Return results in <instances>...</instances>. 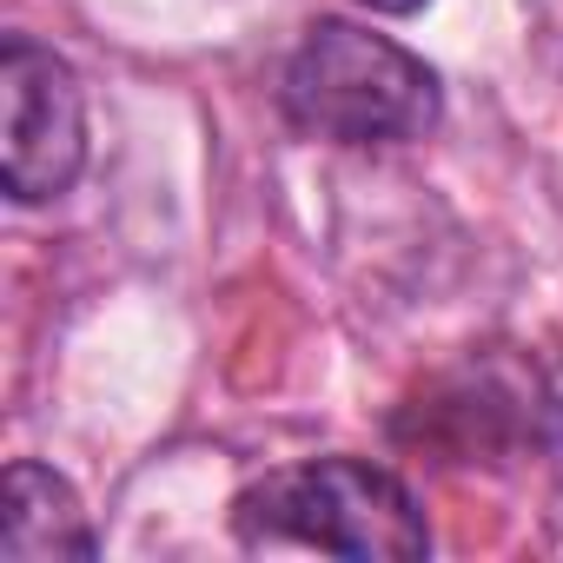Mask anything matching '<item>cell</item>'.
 Wrapping results in <instances>:
<instances>
[{"instance_id":"cell-6","label":"cell","mask_w":563,"mask_h":563,"mask_svg":"<svg viewBox=\"0 0 563 563\" xmlns=\"http://www.w3.org/2000/svg\"><path fill=\"white\" fill-rule=\"evenodd\" d=\"M358 8H372V14H391V21H405V14L431 8V0H358Z\"/></svg>"},{"instance_id":"cell-4","label":"cell","mask_w":563,"mask_h":563,"mask_svg":"<svg viewBox=\"0 0 563 563\" xmlns=\"http://www.w3.org/2000/svg\"><path fill=\"white\" fill-rule=\"evenodd\" d=\"M418 431L405 424L398 438H418V444H438L451 451L457 464H477V451H497V444H537V424L543 411H563V391H550L530 365H510V358H471L444 378H431L418 391Z\"/></svg>"},{"instance_id":"cell-1","label":"cell","mask_w":563,"mask_h":563,"mask_svg":"<svg viewBox=\"0 0 563 563\" xmlns=\"http://www.w3.org/2000/svg\"><path fill=\"white\" fill-rule=\"evenodd\" d=\"M232 537L245 550H325V556H431V523L418 490L352 451L272 464L232 497Z\"/></svg>"},{"instance_id":"cell-3","label":"cell","mask_w":563,"mask_h":563,"mask_svg":"<svg viewBox=\"0 0 563 563\" xmlns=\"http://www.w3.org/2000/svg\"><path fill=\"white\" fill-rule=\"evenodd\" d=\"M87 173V87L47 41L0 47V186L14 206H54Z\"/></svg>"},{"instance_id":"cell-5","label":"cell","mask_w":563,"mask_h":563,"mask_svg":"<svg viewBox=\"0 0 563 563\" xmlns=\"http://www.w3.org/2000/svg\"><path fill=\"white\" fill-rule=\"evenodd\" d=\"M0 556L8 563H60V556H100L93 517L80 504V490L41 464V457H14L8 464V504H0Z\"/></svg>"},{"instance_id":"cell-2","label":"cell","mask_w":563,"mask_h":563,"mask_svg":"<svg viewBox=\"0 0 563 563\" xmlns=\"http://www.w3.org/2000/svg\"><path fill=\"white\" fill-rule=\"evenodd\" d=\"M278 113L325 146H418L444 126V80L391 34L312 21L278 67Z\"/></svg>"}]
</instances>
